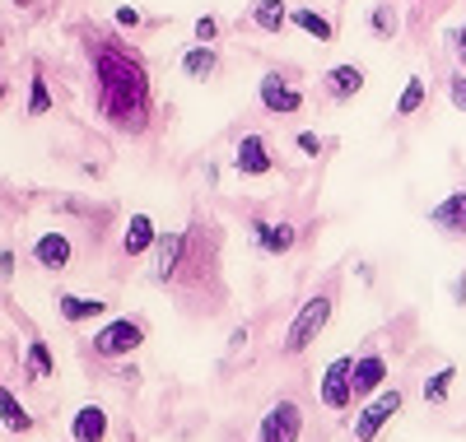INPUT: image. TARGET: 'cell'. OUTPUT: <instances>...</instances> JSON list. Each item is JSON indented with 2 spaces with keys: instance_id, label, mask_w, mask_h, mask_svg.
<instances>
[{
  "instance_id": "4316f807",
  "label": "cell",
  "mask_w": 466,
  "mask_h": 442,
  "mask_svg": "<svg viewBox=\"0 0 466 442\" xmlns=\"http://www.w3.org/2000/svg\"><path fill=\"white\" fill-rule=\"evenodd\" d=\"M191 33H197V43H210V47H215V37H219V19H215V15H201Z\"/></svg>"
},
{
  "instance_id": "8992f818",
  "label": "cell",
  "mask_w": 466,
  "mask_h": 442,
  "mask_svg": "<svg viewBox=\"0 0 466 442\" xmlns=\"http://www.w3.org/2000/svg\"><path fill=\"white\" fill-rule=\"evenodd\" d=\"M140 345H145V326H140V321H131V316H116V321H107V326L94 336V354H103V358L136 354Z\"/></svg>"
},
{
  "instance_id": "ac0fdd59",
  "label": "cell",
  "mask_w": 466,
  "mask_h": 442,
  "mask_svg": "<svg viewBox=\"0 0 466 442\" xmlns=\"http://www.w3.org/2000/svg\"><path fill=\"white\" fill-rule=\"evenodd\" d=\"M70 433H75V442H103V437H107V415H103V406H85V410H75Z\"/></svg>"
},
{
  "instance_id": "484cf974",
  "label": "cell",
  "mask_w": 466,
  "mask_h": 442,
  "mask_svg": "<svg viewBox=\"0 0 466 442\" xmlns=\"http://www.w3.org/2000/svg\"><path fill=\"white\" fill-rule=\"evenodd\" d=\"M373 33H378V37H392V33H397V15L387 10V5L373 10Z\"/></svg>"
},
{
  "instance_id": "9a60e30c",
  "label": "cell",
  "mask_w": 466,
  "mask_h": 442,
  "mask_svg": "<svg viewBox=\"0 0 466 442\" xmlns=\"http://www.w3.org/2000/svg\"><path fill=\"white\" fill-rule=\"evenodd\" d=\"M364 89V70L360 65H331L327 70V94L336 98V103H350Z\"/></svg>"
},
{
  "instance_id": "f546056e",
  "label": "cell",
  "mask_w": 466,
  "mask_h": 442,
  "mask_svg": "<svg viewBox=\"0 0 466 442\" xmlns=\"http://www.w3.org/2000/svg\"><path fill=\"white\" fill-rule=\"evenodd\" d=\"M448 98H452V107H457V112H466V70L448 85Z\"/></svg>"
},
{
  "instance_id": "30bf717a",
  "label": "cell",
  "mask_w": 466,
  "mask_h": 442,
  "mask_svg": "<svg viewBox=\"0 0 466 442\" xmlns=\"http://www.w3.org/2000/svg\"><path fill=\"white\" fill-rule=\"evenodd\" d=\"M430 228H439L443 237H466V186L448 191L439 206L430 210Z\"/></svg>"
},
{
  "instance_id": "52a82bcc",
  "label": "cell",
  "mask_w": 466,
  "mask_h": 442,
  "mask_svg": "<svg viewBox=\"0 0 466 442\" xmlns=\"http://www.w3.org/2000/svg\"><path fill=\"white\" fill-rule=\"evenodd\" d=\"M257 98H261V107H266L270 116H294V112L303 107V89L294 85V79H285L280 70L261 75V85H257Z\"/></svg>"
},
{
  "instance_id": "f1b7e54d",
  "label": "cell",
  "mask_w": 466,
  "mask_h": 442,
  "mask_svg": "<svg viewBox=\"0 0 466 442\" xmlns=\"http://www.w3.org/2000/svg\"><path fill=\"white\" fill-rule=\"evenodd\" d=\"M294 145H299L308 158H318V154H322V136H313V131H299V136H294Z\"/></svg>"
},
{
  "instance_id": "8fae6325",
  "label": "cell",
  "mask_w": 466,
  "mask_h": 442,
  "mask_svg": "<svg viewBox=\"0 0 466 442\" xmlns=\"http://www.w3.org/2000/svg\"><path fill=\"white\" fill-rule=\"evenodd\" d=\"M387 377H392V368H387V358H382L378 349L360 354V358H355V400H364V396L382 391V387H387Z\"/></svg>"
},
{
  "instance_id": "5bb4252c",
  "label": "cell",
  "mask_w": 466,
  "mask_h": 442,
  "mask_svg": "<svg viewBox=\"0 0 466 442\" xmlns=\"http://www.w3.org/2000/svg\"><path fill=\"white\" fill-rule=\"evenodd\" d=\"M154 243H159V228H154V219H149V215H131V224H127V233H122V252H127V256H140V252H149Z\"/></svg>"
},
{
  "instance_id": "ffe728a7",
  "label": "cell",
  "mask_w": 466,
  "mask_h": 442,
  "mask_svg": "<svg viewBox=\"0 0 466 442\" xmlns=\"http://www.w3.org/2000/svg\"><path fill=\"white\" fill-rule=\"evenodd\" d=\"M0 424H5L10 433H28V428H33L28 410L19 406V396H15L10 387H0Z\"/></svg>"
},
{
  "instance_id": "9c48e42d",
  "label": "cell",
  "mask_w": 466,
  "mask_h": 442,
  "mask_svg": "<svg viewBox=\"0 0 466 442\" xmlns=\"http://www.w3.org/2000/svg\"><path fill=\"white\" fill-rule=\"evenodd\" d=\"M233 173L238 177H266L276 173V154H270L266 136H243L238 149H233Z\"/></svg>"
},
{
  "instance_id": "4fadbf2b",
  "label": "cell",
  "mask_w": 466,
  "mask_h": 442,
  "mask_svg": "<svg viewBox=\"0 0 466 442\" xmlns=\"http://www.w3.org/2000/svg\"><path fill=\"white\" fill-rule=\"evenodd\" d=\"M33 256H37V266H47V270H61V266H70V237L66 233H43L33 243Z\"/></svg>"
},
{
  "instance_id": "d6a6232c",
  "label": "cell",
  "mask_w": 466,
  "mask_h": 442,
  "mask_svg": "<svg viewBox=\"0 0 466 442\" xmlns=\"http://www.w3.org/2000/svg\"><path fill=\"white\" fill-rule=\"evenodd\" d=\"M15 5H33V0H15Z\"/></svg>"
},
{
  "instance_id": "603a6c76",
  "label": "cell",
  "mask_w": 466,
  "mask_h": 442,
  "mask_svg": "<svg viewBox=\"0 0 466 442\" xmlns=\"http://www.w3.org/2000/svg\"><path fill=\"white\" fill-rule=\"evenodd\" d=\"M452 382H457V368H452V364H448V368H439L430 382H424V400H430V406H443L448 391H452Z\"/></svg>"
},
{
  "instance_id": "5b68a950",
  "label": "cell",
  "mask_w": 466,
  "mask_h": 442,
  "mask_svg": "<svg viewBox=\"0 0 466 442\" xmlns=\"http://www.w3.org/2000/svg\"><path fill=\"white\" fill-rule=\"evenodd\" d=\"M303 433V410H299V400H276L266 415H261V428H257V442H299Z\"/></svg>"
},
{
  "instance_id": "e0dca14e",
  "label": "cell",
  "mask_w": 466,
  "mask_h": 442,
  "mask_svg": "<svg viewBox=\"0 0 466 442\" xmlns=\"http://www.w3.org/2000/svg\"><path fill=\"white\" fill-rule=\"evenodd\" d=\"M215 70H219V52H215L210 43H197L191 52H182V75H187V79H201V85H206Z\"/></svg>"
},
{
  "instance_id": "d6986e66",
  "label": "cell",
  "mask_w": 466,
  "mask_h": 442,
  "mask_svg": "<svg viewBox=\"0 0 466 442\" xmlns=\"http://www.w3.org/2000/svg\"><path fill=\"white\" fill-rule=\"evenodd\" d=\"M252 24L276 37V33L289 28V5H285V0H257V5H252Z\"/></svg>"
},
{
  "instance_id": "7a4b0ae2",
  "label": "cell",
  "mask_w": 466,
  "mask_h": 442,
  "mask_svg": "<svg viewBox=\"0 0 466 442\" xmlns=\"http://www.w3.org/2000/svg\"><path fill=\"white\" fill-rule=\"evenodd\" d=\"M331 312H336V285L318 289L313 298H303L299 312H294V321L285 326V345H280V349H285V354H303L308 345H313V340L327 331Z\"/></svg>"
},
{
  "instance_id": "836d02e7",
  "label": "cell",
  "mask_w": 466,
  "mask_h": 442,
  "mask_svg": "<svg viewBox=\"0 0 466 442\" xmlns=\"http://www.w3.org/2000/svg\"><path fill=\"white\" fill-rule=\"evenodd\" d=\"M0 98H5V85H0Z\"/></svg>"
},
{
  "instance_id": "ba28073f",
  "label": "cell",
  "mask_w": 466,
  "mask_h": 442,
  "mask_svg": "<svg viewBox=\"0 0 466 442\" xmlns=\"http://www.w3.org/2000/svg\"><path fill=\"white\" fill-rule=\"evenodd\" d=\"M248 237H252V247L261 256H289L294 243H299V233L289 219H252L248 224Z\"/></svg>"
},
{
  "instance_id": "2e32d148",
  "label": "cell",
  "mask_w": 466,
  "mask_h": 442,
  "mask_svg": "<svg viewBox=\"0 0 466 442\" xmlns=\"http://www.w3.org/2000/svg\"><path fill=\"white\" fill-rule=\"evenodd\" d=\"M289 24L294 28H303L308 37H313V43H336V24L327 19V15H318V10H308V5H299V10H289Z\"/></svg>"
},
{
  "instance_id": "7402d4cb",
  "label": "cell",
  "mask_w": 466,
  "mask_h": 442,
  "mask_svg": "<svg viewBox=\"0 0 466 442\" xmlns=\"http://www.w3.org/2000/svg\"><path fill=\"white\" fill-rule=\"evenodd\" d=\"M424 98H430V85H424L420 75H410L406 89H401V98H397V116H415V112L424 107Z\"/></svg>"
},
{
  "instance_id": "cb8c5ba5",
  "label": "cell",
  "mask_w": 466,
  "mask_h": 442,
  "mask_svg": "<svg viewBox=\"0 0 466 442\" xmlns=\"http://www.w3.org/2000/svg\"><path fill=\"white\" fill-rule=\"evenodd\" d=\"M52 112V94H47V79L43 70H33V94H28V116H43Z\"/></svg>"
},
{
  "instance_id": "1f68e13d",
  "label": "cell",
  "mask_w": 466,
  "mask_h": 442,
  "mask_svg": "<svg viewBox=\"0 0 466 442\" xmlns=\"http://www.w3.org/2000/svg\"><path fill=\"white\" fill-rule=\"evenodd\" d=\"M452 298H457V303H466V279H457V285H452Z\"/></svg>"
},
{
  "instance_id": "3957f363",
  "label": "cell",
  "mask_w": 466,
  "mask_h": 442,
  "mask_svg": "<svg viewBox=\"0 0 466 442\" xmlns=\"http://www.w3.org/2000/svg\"><path fill=\"white\" fill-rule=\"evenodd\" d=\"M318 396H322L327 410H350V406H355V358H350V354L331 358L327 373L318 377Z\"/></svg>"
},
{
  "instance_id": "6da1fadb",
  "label": "cell",
  "mask_w": 466,
  "mask_h": 442,
  "mask_svg": "<svg viewBox=\"0 0 466 442\" xmlns=\"http://www.w3.org/2000/svg\"><path fill=\"white\" fill-rule=\"evenodd\" d=\"M89 61H94V103H98V116L112 126V131H127V136H140L149 126V75H145V61L116 43L107 33H94L89 37Z\"/></svg>"
},
{
  "instance_id": "7c38bea8",
  "label": "cell",
  "mask_w": 466,
  "mask_h": 442,
  "mask_svg": "<svg viewBox=\"0 0 466 442\" xmlns=\"http://www.w3.org/2000/svg\"><path fill=\"white\" fill-rule=\"evenodd\" d=\"M159 279H177L182 275V261H187V233H159Z\"/></svg>"
},
{
  "instance_id": "44dd1931",
  "label": "cell",
  "mask_w": 466,
  "mask_h": 442,
  "mask_svg": "<svg viewBox=\"0 0 466 442\" xmlns=\"http://www.w3.org/2000/svg\"><path fill=\"white\" fill-rule=\"evenodd\" d=\"M56 307H61L66 321H89V316H98L107 303H98V298H80V294H61Z\"/></svg>"
},
{
  "instance_id": "d4e9b609",
  "label": "cell",
  "mask_w": 466,
  "mask_h": 442,
  "mask_svg": "<svg viewBox=\"0 0 466 442\" xmlns=\"http://www.w3.org/2000/svg\"><path fill=\"white\" fill-rule=\"evenodd\" d=\"M28 377H52V354H47L43 340L28 345Z\"/></svg>"
},
{
  "instance_id": "277c9868",
  "label": "cell",
  "mask_w": 466,
  "mask_h": 442,
  "mask_svg": "<svg viewBox=\"0 0 466 442\" xmlns=\"http://www.w3.org/2000/svg\"><path fill=\"white\" fill-rule=\"evenodd\" d=\"M401 406H406L401 387H387V391H378V400H369V406L355 415V442H373L387 424H392V419L401 415Z\"/></svg>"
},
{
  "instance_id": "83f0119b",
  "label": "cell",
  "mask_w": 466,
  "mask_h": 442,
  "mask_svg": "<svg viewBox=\"0 0 466 442\" xmlns=\"http://www.w3.org/2000/svg\"><path fill=\"white\" fill-rule=\"evenodd\" d=\"M448 47H452V56H457V65H461V70H466V24H461V28H452V33H448Z\"/></svg>"
},
{
  "instance_id": "4dcf8cb0",
  "label": "cell",
  "mask_w": 466,
  "mask_h": 442,
  "mask_svg": "<svg viewBox=\"0 0 466 442\" xmlns=\"http://www.w3.org/2000/svg\"><path fill=\"white\" fill-rule=\"evenodd\" d=\"M116 24H122V28H136V24H140V10L122 5V10H116Z\"/></svg>"
}]
</instances>
